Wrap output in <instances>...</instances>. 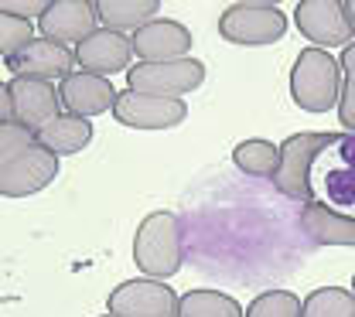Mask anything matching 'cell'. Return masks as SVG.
<instances>
[{
    "label": "cell",
    "instance_id": "8",
    "mask_svg": "<svg viewBox=\"0 0 355 317\" xmlns=\"http://www.w3.org/2000/svg\"><path fill=\"white\" fill-rule=\"evenodd\" d=\"M0 99L10 102V123L28 127L31 134L44 130L62 116V96L51 82L42 79H7L0 86Z\"/></svg>",
    "mask_w": 355,
    "mask_h": 317
},
{
    "label": "cell",
    "instance_id": "22",
    "mask_svg": "<svg viewBox=\"0 0 355 317\" xmlns=\"http://www.w3.org/2000/svg\"><path fill=\"white\" fill-rule=\"evenodd\" d=\"M301 311L304 300H297L291 290H266L246 304V317H301Z\"/></svg>",
    "mask_w": 355,
    "mask_h": 317
},
{
    "label": "cell",
    "instance_id": "1",
    "mask_svg": "<svg viewBox=\"0 0 355 317\" xmlns=\"http://www.w3.org/2000/svg\"><path fill=\"white\" fill-rule=\"evenodd\" d=\"M133 263L150 280H171L184 263V228L175 212H150L133 232Z\"/></svg>",
    "mask_w": 355,
    "mask_h": 317
},
{
    "label": "cell",
    "instance_id": "6",
    "mask_svg": "<svg viewBox=\"0 0 355 317\" xmlns=\"http://www.w3.org/2000/svg\"><path fill=\"white\" fill-rule=\"evenodd\" d=\"M294 24L311 42V48H345L352 45L355 24L349 17L345 0H297L294 7Z\"/></svg>",
    "mask_w": 355,
    "mask_h": 317
},
{
    "label": "cell",
    "instance_id": "26",
    "mask_svg": "<svg viewBox=\"0 0 355 317\" xmlns=\"http://www.w3.org/2000/svg\"><path fill=\"white\" fill-rule=\"evenodd\" d=\"M338 120H342V127H345V130H352V134H355V89H352V86H345V89H342Z\"/></svg>",
    "mask_w": 355,
    "mask_h": 317
},
{
    "label": "cell",
    "instance_id": "5",
    "mask_svg": "<svg viewBox=\"0 0 355 317\" xmlns=\"http://www.w3.org/2000/svg\"><path fill=\"white\" fill-rule=\"evenodd\" d=\"M205 82V62L178 58V62H137L127 72V89L161 99H184Z\"/></svg>",
    "mask_w": 355,
    "mask_h": 317
},
{
    "label": "cell",
    "instance_id": "25",
    "mask_svg": "<svg viewBox=\"0 0 355 317\" xmlns=\"http://www.w3.org/2000/svg\"><path fill=\"white\" fill-rule=\"evenodd\" d=\"M48 7H51V0H3L0 3V14H14V17H24V21L38 17L42 21L44 14H48Z\"/></svg>",
    "mask_w": 355,
    "mask_h": 317
},
{
    "label": "cell",
    "instance_id": "2",
    "mask_svg": "<svg viewBox=\"0 0 355 317\" xmlns=\"http://www.w3.org/2000/svg\"><path fill=\"white\" fill-rule=\"evenodd\" d=\"M345 75L342 62L331 58L324 48H304L297 51L291 65V99L304 113H328L331 106L342 102Z\"/></svg>",
    "mask_w": 355,
    "mask_h": 317
},
{
    "label": "cell",
    "instance_id": "27",
    "mask_svg": "<svg viewBox=\"0 0 355 317\" xmlns=\"http://www.w3.org/2000/svg\"><path fill=\"white\" fill-rule=\"evenodd\" d=\"M338 62H342V75H345V86H352V89H355V42L345 48V51H342V58H338Z\"/></svg>",
    "mask_w": 355,
    "mask_h": 317
},
{
    "label": "cell",
    "instance_id": "29",
    "mask_svg": "<svg viewBox=\"0 0 355 317\" xmlns=\"http://www.w3.org/2000/svg\"><path fill=\"white\" fill-rule=\"evenodd\" d=\"M352 293H355V273H352Z\"/></svg>",
    "mask_w": 355,
    "mask_h": 317
},
{
    "label": "cell",
    "instance_id": "18",
    "mask_svg": "<svg viewBox=\"0 0 355 317\" xmlns=\"http://www.w3.org/2000/svg\"><path fill=\"white\" fill-rule=\"evenodd\" d=\"M96 7H99L103 28L120 31V35H127V31L137 35L140 28L157 21L161 0H96Z\"/></svg>",
    "mask_w": 355,
    "mask_h": 317
},
{
    "label": "cell",
    "instance_id": "11",
    "mask_svg": "<svg viewBox=\"0 0 355 317\" xmlns=\"http://www.w3.org/2000/svg\"><path fill=\"white\" fill-rule=\"evenodd\" d=\"M10 79H65L76 72V48L62 45V42H51V38H35L28 48H21L14 58L3 62Z\"/></svg>",
    "mask_w": 355,
    "mask_h": 317
},
{
    "label": "cell",
    "instance_id": "4",
    "mask_svg": "<svg viewBox=\"0 0 355 317\" xmlns=\"http://www.w3.org/2000/svg\"><path fill=\"white\" fill-rule=\"evenodd\" d=\"M335 143V134H314V130H301L291 134L280 143V167L273 174V188L294 201H318L314 188H311V167L314 161L324 154V147Z\"/></svg>",
    "mask_w": 355,
    "mask_h": 317
},
{
    "label": "cell",
    "instance_id": "9",
    "mask_svg": "<svg viewBox=\"0 0 355 317\" xmlns=\"http://www.w3.org/2000/svg\"><path fill=\"white\" fill-rule=\"evenodd\" d=\"M113 120L120 127H130V130H171V127H181L188 120V102L127 89L116 96Z\"/></svg>",
    "mask_w": 355,
    "mask_h": 317
},
{
    "label": "cell",
    "instance_id": "28",
    "mask_svg": "<svg viewBox=\"0 0 355 317\" xmlns=\"http://www.w3.org/2000/svg\"><path fill=\"white\" fill-rule=\"evenodd\" d=\"M349 3V17H352V24H355V0H345Z\"/></svg>",
    "mask_w": 355,
    "mask_h": 317
},
{
    "label": "cell",
    "instance_id": "16",
    "mask_svg": "<svg viewBox=\"0 0 355 317\" xmlns=\"http://www.w3.org/2000/svg\"><path fill=\"white\" fill-rule=\"evenodd\" d=\"M301 232L314 246H355V215H342L324 201H311L297 215Z\"/></svg>",
    "mask_w": 355,
    "mask_h": 317
},
{
    "label": "cell",
    "instance_id": "10",
    "mask_svg": "<svg viewBox=\"0 0 355 317\" xmlns=\"http://www.w3.org/2000/svg\"><path fill=\"white\" fill-rule=\"evenodd\" d=\"M58 178V157L51 150H44L42 143H35L31 150L0 161V194L3 198H28L38 194Z\"/></svg>",
    "mask_w": 355,
    "mask_h": 317
},
{
    "label": "cell",
    "instance_id": "15",
    "mask_svg": "<svg viewBox=\"0 0 355 317\" xmlns=\"http://www.w3.org/2000/svg\"><path fill=\"white\" fill-rule=\"evenodd\" d=\"M191 42L195 38L181 21L157 17L133 35V55L140 62H178V58H188Z\"/></svg>",
    "mask_w": 355,
    "mask_h": 317
},
{
    "label": "cell",
    "instance_id": "19",
    "mask_svg": "<svg viewBox=\"0 0 355 317\" xmlns=\"http://www.w3.org/2000/svg\"><path fill=\"white\" fill-rule=\"evenodd\" d=\"M232 164L250 178H270L273 181V174L280 167V143H270L263 136L239 140L232 147Z\"/></svg>",
    "mask_w": 355,
    "mask_h": 317
},
{
    "label": "cell",
    "instance_id": "23",
    "mask_svg": "<svg viewBox=\"0 0 355 317\" xmlns=\"http://www.w3.org/2000/svg\"><path fill=\"white\" fill-rule=\"evenodd\" d=\"M35 42V28L31 21L24 17H14V14H0V58H14L21 48H28Z\"/></svg>",
    "mask_w": 355,
    "mask_h": 317
},
{
    "label": "cell",
    "instance_id": "7",
    "mask_svg": "<svg viewBox=\"0 0 355 317\" xmlns=\"http://www.w3.org/2000/svg\"><path fill=\"white\" fill-rule=\"evenodd\" d=\"M178 297L164 280L137 276L123 280L106 297V314L113 317H178Z\"/></svg>",
    "mask_w": 355,
    "mask_h": 317
},
{
    "label": "cell",
    "instance_id": "13",
    "mask_svg": "<svg viewBox=\"0 0 355 317\" xmlns=\"http://www.w3.org/2000/svg\"><path fill=\"white\" fill-rule=\"evenodd\" d=\"M133 38L99 28L96 35H89L83 45L76 48V69L79 72H92V75H116V72H130L133 65Z\"/></svg>",
    "mask_w": 355,
    "mask_h": 317
},
{
    "label": "cell",
    "instance_id": "14",
    "mask_svg": "<svg viewBox=\"0 0 355 317\" xmlns=\"http://www.w3.org/2000/svg\"><path fill=\"white\" fill-rule=\"evenodd\" d=\"M58 96H62L65 113L89 120V116H103L106 109L113 113L120 92L113 89L110 79L92 75V72H79V69H76L72 75H65V79L58 82Z\"/></svg>",
    "mask_w": 355,
    "mask_h": 317
},
{
    "label": "cell",
    "instance_id": "17",
    "mask_svg": "<svg viewBox=\"0 0 355 317\" xmlns=\"http://www.w3.org/2000/svg\"><path fill=\"white\" fill-rule=\"evenodd\" d=\"M92 140V123L83 116L62 113L58 120H51L44 130H38V143L44 150H51L55 157H69V154H83Z\"/></svg>",
    "mask_w": 355,
    "mask_h": 317
},
{
    "label": "cell",
    "instance_id": "12",
    "mask_svg": "<svg viewBox=\"0 0 355 317\" xmlns=\"http://www.w3.org/2000/svg\"><path fill=\"white\" fill-rule=\"evenodd\" d=\"M38 28H42V38L79 48L89 35L99 31V7L92 0H51Z\"/></svg>",
    "mask_w": 355,
    "mask_h": 317
},
{
    "label": "cell",
    "instance_id": "3",
    "mask_svg": "<svg viewBox=\"0 0 355 317\" xmlns=\"http://www.w3.org/2000/svg\"><path fill=\"white\" fill-rule=\"evenodd\" d=\"M291 17L266 0H239L219 14V38L229 45H273L287 35Z\"/></svg>",
    "mask_w": 355,
    "mask_h": 317
},
{
    "label": "cell",
    "instance_id": "24",
    "mask_svg": "<svg viewBox=\"0 0 355 317\" xmlns=\"http://www.w3.org/2000/svg\"><path fill=\"white\" fill-rule=\"evenodd\" d=\"M38 143V134H31L21 123H0V161H10Z\"/></svg>",
    "mask_w": 355,
    "mask_h": 317
},
{
    "label": "cell",
    "instance_id": "21",
    "mask_svg": "<svg viewBox=\"0 0 355 317\" xmlns=\"http://www.w3.org/2000/svg\"><path fill=\"white\" fill-rule=\"evenodd\" d=\"M301 317H355V293L345 287H318L304 297Z\"/></svg>",
    "mask_w": 355,
    "mask_h": 317
},
{
    "label": "cell",
    "instance_id": "20",
    "mask_svg": "<svg viewBox=\"0 0 355 317\" xmlns=\"http://www.w3.org/2000/svg\"><path fill=\"white\" fill-rule=\"evenodd\" d=\"M178 317H246L243 304L219 290H188L178 304Z\"/></svg>",
    "mask_w": 355,
    "mask_h": 317
},
{
    "label": "cell",
    "instance_id": "30",
    "mask_svg": "<svg viewBox=\"0 0 355 317\" xmlns=\"http://www.w3.org/2000/svg\"><path fill=\"white\" fill-rule=\"evenodd\" d=\"M99 317H113V314H99Z\"/></svg>",
    "mask_w": 355,
    "mask_h": 317
}]
</instances>
